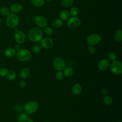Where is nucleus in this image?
<instances>
[{
	"label": "nucleus",
	"mask_w": 122,
	"mask_h": 122,
	"mask_svg": "<svg viewBox=\"0 0 122 122\" xmlns=\"http://www.w3.org/2000/svg\"><path fill=\"white\" fill-rule=\"evenodd\" d=\"M28 36L30 40L34 42L41 41L42 37V30L38 28L34 27L30 30Z\"/></svg>",
	"instance_id": "1"
},
{
	"label": "nucleus",
	"mask_w": 122,
	"mask_h": 122,
	"mask_svg": "<svg viewBox=\"0 0 122 122\" xmlns=\"http://www.w3.org/2000/svg\"><path fill=\"white\" fill-rule=\"evenodd\" d=\"M19 23V17L14 13H10L7 17L6 24L7 26L10 29L16 28Z\"/></svg>",
	"instance_id": "2"
},
{
	"label": "nucleus",
	"mask_w": 122,
	"mask_h": 122,
	"mask_svg": "<svg viewBox=\"0 0 122 122\" xmlns=\"http://www.w3.org/2000/svg\"><path fill=\"white\" fill-rule=\"evenodd\" d=\"M17 58L21 61H27L31 58V53L26 49H20L16 53Z\"/></svg>",
	"instance_id": "3"
},
{
	"label": "nucleus",
	"mask_w": 122,
	"mask_h": 122,
	"mask_svg": "<svg viewBox=\"0 0 122 122\" xmlns=\"http://www.w3.org/2000/svg\"><path fill=\"white\" fill-rule=\"evenodd\" d=\"M39 107L37 102L32 101L25 103L23 106V109L27 114H32L34 113L38 109Z\"/></svg>",
	"instance_id": "4"
},
{
	"label": "nucleus",
	"mask_w": 122,
	"mask_h": 122,
	"mask_svg": "<svg viewBox=\"0 0 122 122\" xmlns=\"http://www.w3.org/2000/svg\"><path fill=\"white\" fill-rule=\"evenodd\" d=\"M110 70L112 73L115 75H120L122 73V64L117 61H114L110 64Z\"/></svg>",
	"instance_id": "5"
},
{
	"label": "nucleus",
	"mask_w": 122,
	"mask_h": 122,
	"mask_svg": "<svg viewBox=\"0 0 122 122\" xmlns=\"http://www.w3.org/2000/svg\"><path fill=\"white\" fill-rule=\"evenodd\" d=\"M52 64L54 68L58 71H62L64 69L65 66L64 60L63 58L60 57L55 58L53 60Z\"/></svg>",
	"instance_id": "6"
},
{
	"label": "nucleus",
	"mask_w": 122,
	"mask_h": 122,
	"mask_svg": "<svg viewBox=\"0 0 122 122\" xmlns=\"http://www.w3.org/2000/svg\"><path fill=\"white\" fill-rule=\"evenodd\" d=\"M67 25L71 29H76L78 28L81 24V20L77 17H72L68 20Z\"/></svg>",
	"instance_id": "7"
},
{
	"label": "nucleus",
	"mask_w": 122,
	"mask_h": 122,
	"mask_svg": "<svg viewBox=\"0 0 122 122\" xmlns=\"http://www.w3.org/2000/svg\"><path fill=\"white\" fill-rule=\"evenodd\" d=\"M101 36L97 33L90 35L87 39V42L90 45H94L98 43L101 41Z\"/></svg>",
	"instance_id": "8"
},
{
	"label": "nucleus",
	"mask_w": 122,
	"mask_h": 122,
	"mask_svg": "<svg viewBox=\"0 0 122 122\" xmlns=\"http://www.w3.org/2000/svg\"><path fill=\"white\" fill-rule=\"evenodd\" d=\"M33 20L36 25L41 28H44L46 26L48 23L46 18L41 16H36L34 17Z\"/></svg>",
	"instance_id": "9"
},
{
	"label": "nucleus",
	"mask_w": 122,
	"mask_h": 122,
	"mask_svg": "<svg viewBox=\"0 0 122 122\" xmlns=\"http://www.w3.org/2000/svg\"><path fill=\"white\" fill-rule=\"evenodd\" d=\"M40 44L41 46L45 49H50L53 45V41L52 39L45 37L41 40Z\"/></svg>",
	"instance_id": "10"
},
{
	"label": "nucleus",
	"mask_w": 122,
	"mask_h": 122,
	"mask_svg": "<svg viewBox=\"0 0 122 122\" xmlns=\"http://www.w3.org/2000/svg\"><path fill=\"white\" fill-rule=\"evenodd\" d=\"M14 37L16 41L19 44L24 43L26 40L25 33L20 30H16L14 33Z\"/></svg>",
	"instance_id": "11"
},
{
	"label": "nucleus",
	"mask_w": 122,
	"mask_h": 122,
	"mask_svg": "<svg viewBox=\"0 0 122 122\" xmlns=\"http://www.w3.org/2000/svg\"><path fill=\"white\" fill-rule=\"evenodd\" d=\"M110 63L109 60L104 58L101 60L98 64V68L102 71L106 70L110 66Z\"/></svg>",
	"instance_id": "12"
},
{
	"label": "nucleus",
	"mask_w": 122,
	"mask_h": 122,
	"mask_svg": "<svg viewBox=\"0 0 122 122\" xmlns=\"http://www.w3.org/2000/svg\"><path fill=\"white\" fill-rule=\"evenodd\" d=\"M23 9V6L21 4L16 3L12 4L10 8V10L13 13H18L21 11Z\"/></svg>",
	"instance_id": "13"
},
{
	"label": "nucleus",
	"mask_w": 122,
	"mask_h": 122,
	"mask_svg": "<svg viewBox=\"0 0 122 122\" xmlns=\"http://www.w3.org/2000/svg\"><path fill=\"white\" fill-rule=\"evenodd\" d=\"M4 55L9 58L14 57L16 54V51L15 49L12 47H8L6 48L4 51Z\"/></svg>",
	"instance_id": "14"
},
{
	"label": "nucleus",
	"mask_w": 122,
	"mask_h": 122,
	"mask_svg": "<svg viewBox=\"0 0 122 122\" xmlns=\"http://www.w3.org/2000/svg\"><path fill=\"white\" fill-rule=\"evenodd\" d=\"M81 90H82V88L81 85L78 83L75 84L72 88V93L75 95H79L81 93Z\"/></svg>",
	"instance_id": "15"
},
{
	"label": "nucleus",
	"mask_w": 122,
	"mask_h": 122,
	"mask_svg": "<svg viewBox=\"0 0 122 122\" xmlns=\"http://www.w3.org/2000/svg\"><path fill=\"white\" fill-rule=\"evenodd\" d=\"M63 70V74L66 77H71L72 76L74 72V69L71 67H67L64 68Z\"/></svg>",
	"instance_id": "16"
},
{
	"label": "nucleus",
	"mask_w": 122,
	"mask_h": 122,
	"mask_svg": "<svg viewBox=\"0 0 122 122\" xmlns=\"http://www.w3.org/2000/svg\"><path fill=\"white\" fill-rule=\"evenodd\" d=\"M70 13L66 10H61L59 14V16L61 20H67L70 18Z\"/></svg>",
	"instance_id": "17"
},
{
	"label": "nucleus",
	"mask_w": 122,
	"mask_h": 122,
	"mask_svg": "<svg viewBox=\"0 0 122 122\" xmlns=\"http://www.w3.org/2000/svg\"><path fill=\"white\" fill-rule=\"evenodd\" d=\"M30 74V70L29 68H25L23 69L20 74V76L22 79H27Z\"/></svg>",
	"instance_id": "18"
},
{
	"label": "nucleus",
	"mask_w": 122,
	"mask_h": 122,
	"mask_svg": "<svg viewBox=\"0 0 122 122\" xmlns=\"http://www.w3.org/2000/svg\"><path fill=\"white\" fill-rule=\"evenodd\" d=\"M63 21L60 19H54L51 22L52 25L55 28H60L63 25Z\"/></svg>",
	"instance_id": "19"
},
{
	"label": "nucleus",
	"mask_w": 122,
	"mask_h": 122,
	"mask_svg": "<svg viewBox=\"0 0 122 122\" xmlns=\"http://www.w3.org/2000/svg\"><path fill=\"white\" fill-rule=\"evenodd\" d=\"M114 39L116 42H120L122 39V30L121 29H118L114 35Z\"/></svg>",
	"instance_id": "20"
},
{
	"label": "nucleus",
	"mask_w": 122,
	"mask_h": 122,
	"mask_svg": "<svg viewBox=\"0 0 122 122\" xmlns=\"http://www.w3.org/2000/svg\"><path fill=\"white\" fill-rule=\"evenodd\" d=\"M28 118V114L26 113L23 112L18 115L17 118V121L18 122H26Z\"/></svg>",
	"instance_id": "21"
},
{
	"label": "nucleus",
	"mask_w": 122,
	"mask_h": 122,
	"mask_svg": "<svg viewBox=\"0 0 122 122\" xmlns=\"http://www.w3.org/2000/svg\"><path fill=\"white\" fill-rule=\"evenodd\" d=\"M7 76L9 81H13L16 77V73L14 70H10L8 71Z\"/></svg>",
	"instance_id": "22"
},
{
	"label": "nucleus",
	"mask_w": 122,
	"mask_h": 122,
	"mask_svg": "<svg viewBox=\"0 0 122 122\" xmlns=\"http://www.w3.org/2000/svg\"><path fill=\"white\" fill-rule=\"evenodd\" d=\"M103 102L106 105H109L112 103L113 100L111 96L109 95H105L103 97Z\"/></svg>",
	"instance_id": "23"
},
{
	"label": "nucleus",
	"mask_w": 122,
	"mask_h": 122,
	"mask_svg": "<svg viewBox=\"0 0 122 122\" xmlns=\"http://www.w3.org/2000/svg\"><path fill=\"white\" fill-rule=\"evenodd\" d=\"M79 13V9L76 7L71 8L70 10V14L72 17H76Z\"/></svg>",
	"instance_id": "24"
},
{
	"label": "nucleus",
	"mask_w": 122,
	"mask_h": 122,
	"mask_svg": "<svg viewBox=\"0 0 122 122\" xmlns=\"http://www.w3.org/2000/svg\"><path fill=\"white\" fill-rule=\"evenodd\" d=\"M31 3L35 7H41L44 3V0H31Z\"/></svg>",
	"instance_id": "25"
},
{
	"label": "nucleus",
	"mask_w": 122,
	"mask_h": 122,
	"mask_svg": "<svg viewBox=\"0 0 122 122\" xmlns=\"http://www.w3.org/2000/svg\"><path fill=\"white\" fill-rule=\"evenodd\" d=\"M73 3V0H62L61 4L62 6L65 7H70L72 5Z\"/></svg>",
	"instance_id": "26"
},
{
	"label": "nucleus",
	"mask_w": 122,
	"mask_h": 122,
	"mask_svg": "<svg viewBox=\"0 0 122 122\" xmlns=\"http://www.w3.org/2000/svg\"><path fill=\"white\" fill-rule=\"evenodd\" d=\"M0 12L3 16H7L10 14V10L8 8L3 7L0 10Z\"/></svg>",
	"instance_id": "27"
},
{
	"label": "nucleus",
	"mask_w": 122,
	"mask_h": 122,
	"mask_svg": "<svg viewBox=\"0 0 122 122\" xmlns=\"http://www.w3.org/2000/svg\"><path fill=\"white\" fill-rule=\"evenodd\" d=\"M108 59L109 61H116L117 59V56L115 52H110L108 54Z\"/></svg>",
	"instance_id": "28"
},
{
	"label": "nucleus",
	"mask_w": 122,
	"mask_h": 122,
	"mask_svg": "<svg viewBox=\"0 0 122 122\" xmlns=\"http://www.w3.org/2000/svg\"><path fill=\"white\" fill-rule=\"evenodd\" d=\"M32 50L35 53L38 54L41 51V47L38 44H35L33 46Z\"/></svg>",
	"instance_id": "29"
},
{
	"label": "nucleus",
	"mask_w": 122,
	"mask_h": 122,
	"mask_svg": "<svg viewBox=\"0 0 122 122\" xmlns=\"http://www.w3.org/2000/svg\"><path fill=\"white\" fill-rule=\"evenodd\" d=\"M44 32L48 35H51L53 32L52 28L49 26H45L44 29Z\"/></svg>",
	"instance_id": "30"
},
{
	"label": "nucleus",
	"mask_w": 122,
	"mask_h": 122,
	"mask_svg": "<svg viewBox=\"0 0 122 122\" xmlns=\"http://www.w3.org/2000/svg\"><path fill=\"white\" fill-rule=\"evenodd\" d=\"M64 74L61 71H58L56 73V78L58 80H61L63 79Z\"/></svg>",
	"instance_id": "31"
},
{
	"label": "nucleus",
	"mask_w": 122,
	"mask_h": 122,
	"mask_svg": "<svg viewBox=\"0 0 122 122\" xmlns=\"http://www.w3.org/2000/svg\"><path fill=\"white\" fill-rule=\"evenodd\" d=\"M14 109L18 112H21L23 109V107L20 104H16L14 106Z\"/></svg>",
	"instance_id": "32"
},
{
	"label": "nucleus",
	"mask_w": 122,
	"mask_h": 122,
	"mask_svg": "<svg viewBox=\"0 0 122 122\" xmlns=\"http://www.w3.org/2000/svg\"><path fill=\"white\" fill-rule=\"evenodd\" d=\"M88 51V52L91 54H94L95 53L96 51V49L95 48V47H94L93 46H92V45H90L87 48Z\"/></svg>",
	"instance_id": "33"
},
{
	"label": "nucleus",
	"mask_w": 122,
	"mask_h": 122,
	"mask_svg": "<svg viewBox=\"0 0 122 122\" xmlns=\"http://www.w3.org/2000/svg\"><path fill=\"white\" fill-rule=\"evenodd\" d=\"M8 70L5 68H3L0 70V76L4 77L7 75L8 73Z\"/></svg>",
	"instance_id": "34"
},
{
	"label": "nucleus",
	"mask_w": 122,
	"mask_h": 122,
	"mask_svg": "<svg viewBox=\"0 0 122 122\" xmlns=\"http://www.w3.org/2000/svg\"><path fill=\"white\" fill-rule=\"evenodd\" d=\"M26 83L24 80H22L20 82V86L21 88H24L26 86Z\"/></svg>",
	"instance_id": "35"
},
{
	"label": "nucleus",
	"mask_w": 122,
	"mask_h": 122,
	"mask_svg": "<svg viewBox=\"0 0 122 122\" xmlns=\"http://www.w3.org/2000/svg\"><path fill=\"white\" fill-rule=\"evenodd\" d=\"M102 93L103 94H105L106 93H107V89H105V88H102Z\"/></svg>",
	"instance_id": "36"
},
{
	"label": "nucleus",
	"mask_w": 122,
	"mask_h": 122,
	"mask_svg": "<svg viewBox=\"0 0 122 122\" xmlns=\"http://www.w3.org/2000/svg\"><path fill=\"white\" fill-rule=\"evenodd\" d=\"M20 49H21V47H20V46L19 44H17V45H15V50L18 51V50H19Z\"/></svg>",
	"instance_id": "37"
},
{
	"label": "nucleus",
	"mask_w": 122,
	"mask_h": 122,
	"mask_svg": "<svg viewBox=\"0 0 122 122\" xmlns=\"http://www.w3.org/2000/svg\"><path fill=\"white\" fill-rule=\"evenodd\" d=\"M26 122H33V120H32V118L29 117V118H28V119L27 120Z\"/></svg>",
	"instance_id": "38"
},
{
	"label": "nucleus",
	"mask_w": 122,
	"mask_h": 122,
	"mask_svg": "<svg viewBox=\"0 0 122 122\" xmlns=\"http://www.w3.org/2000/svg\"><path fill=\"white\" fill-rule=\"evenodd\" d=\"M45 0L47 1H51V0Z\"/></svg>",
	"instance_id": "39"
},
{
	"label": "nucleus",
	"mask_w": 122,
	"mask_h": 122,
	"mask_svg": "<svg viewBox=\"0 0 122 122\" xmlns=\"http://www.w3.org/2000/svg\"><path fill=\"white\" fill-rule=\"evenodd\" d=\"M121 122V121H118V122Z\"/></svg>",
	"instance_id": "40"
},
{
	"label": "nucleus",
	"mask_w": 122,
	"mask_h": 122,
	"mask_svg": "<svg viewBox=\"0 0 122 122\" xmlns=\"http://www.w3.org/2000/svg\"><path fill=\"white\" fill-rule=\"evenodd\" d=\"M0 25H1V23H0Z\"/></svg>",
	"instance_id": "41"
},
{
	"label": "nucleus",
	"mask_w": 122,
	"mask_h": 122,
	"mask_svg": "<svg viewBox=\"0 0 122 122\" xmlns=\"http://www.w3.org/2000/svg\"></svg>",
	"instance_id": "42"
}]
</instances>
